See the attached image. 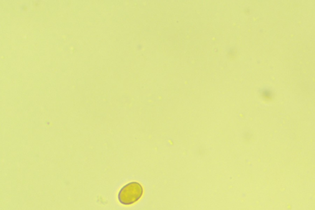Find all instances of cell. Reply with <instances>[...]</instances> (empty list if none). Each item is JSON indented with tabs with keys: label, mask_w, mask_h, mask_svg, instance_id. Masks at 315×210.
Instances as JSON below:
<instances>
[{
	"label": "cell",
	"mask_w": 315,
	"mask_h": 210,
	"mask_svg": "<svg viewBox=\"0 0 315 210\" xmlns=\"http://www.w3.org/2000/svg\"><path fill=\"white\" fill-rule=\"evenodd\" d=\"M143 188L139 183L133 182L123 186L118 193V201L125 206L135 203L141 198Z\"/></svg>",
	"instance_id": "obj_1"
}]
</instances>
